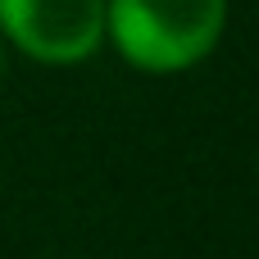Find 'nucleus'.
<instances>
[{
    "mask_svg": "<svg viewBox=\"0 0 259 259\" xmlns=\"http://www.w3.org/2000/svg\"><path fill=\"white\" fill-rule=\"evenodd\" d=\"M5 55H9V46H5V36H0V77H5Z\"/></svg>",
    "mask_w": 259,
    "mask_h": 259,
    "instance_id": "nucleus-3",
    "label": "nucleus"
},
{
    "mask_svg": "<svg viewBox=\"0 0 259 259\" xmlns=\"http://www.w3.org/2000/svg\"><path fill=\"white\" fill-rule=\"evenodd\" d=\"M228 32V0H105V46L137 73H187Z\"/></svg>",
    "mask_w": 259,
    "mask_h": 259,
    "instance_id": "nucleus-1",
    "label": "nucleus"
},
{
    "mask_svg": "<svg viewBox=\"0 0 259 259\" xmlns=\"http://www.w3.org/2000/svg\"><path fill=\"white\" fill-rule=\"evenodd\" d=\"M0 36L32 64H87L105 46V0H0Z\"/></svg>",
    "mask_w": 259,
    "mask_h": 259,
    "instance_id": "nucleus-2",
    "label": "nucleus"
}]
</instances>
